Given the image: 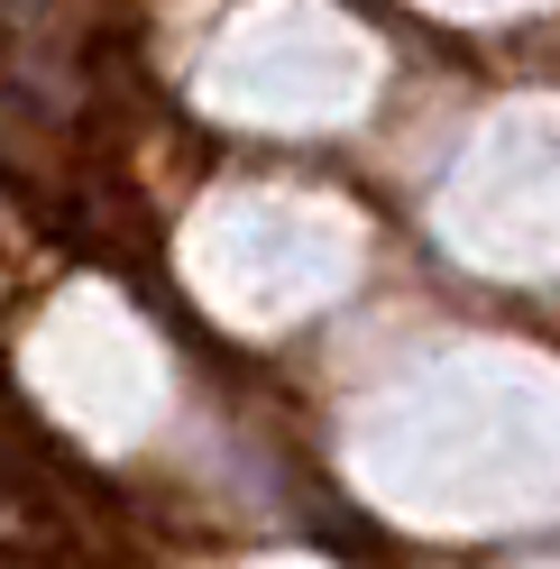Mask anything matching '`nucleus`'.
<instances>
[]
</instances>
